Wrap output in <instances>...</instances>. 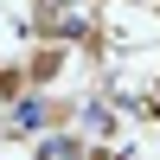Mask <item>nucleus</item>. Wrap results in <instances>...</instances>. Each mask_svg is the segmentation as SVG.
Returning <instances> with one entry per match:
<instances>
[{
	"label": "nucleus",
	"mask_w": 160,
	"mask_h": 160,
	"mask_svg": "<svg viewBox=\"0 0 160 160\" xmlns=\"http://www.w3.org/2000/svg\"><path fill=\"white\" fill-rule=\"evenodd\" d=\"M51 122H58V102H45V96H19V102H13V115H7L13 135H45Z\"/></svg>",
	"instance_id": "1"
}]
</instances>
